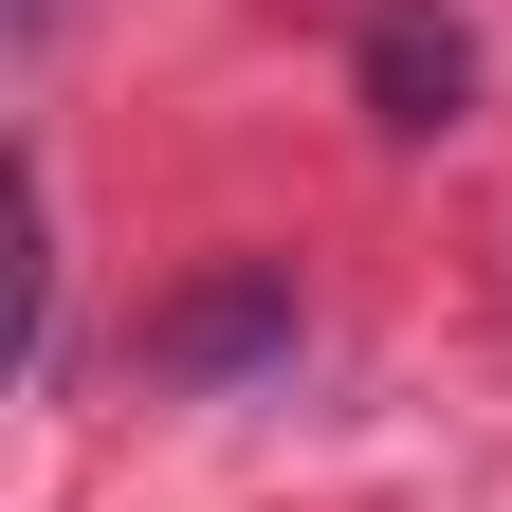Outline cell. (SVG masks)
<instances>
[{"mask_svg": "<svg viewBox=\"0 0 512 512\" xmlns=\"http://www.w3.org/2000/svg\"><path fill=\"white\" fill-rule=\"evenodd\" d=\"M275 348H293V275H220V293H183V311H165V366H183V384L275 366Z\"/></svg>", "mask_w": 512, "mask_h": 512, "instance_id": "obj_1", "label": "cell"}]
</instances>
